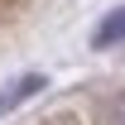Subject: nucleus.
Returning <instances> with one entry per match:
<instances>
[{
    "label": "nucleus",
    "instance_id": "1",
    "mask_svg": "<svg viewBox=\"0 0 125 125\" xmlns=\"http://www.w3.org/2000/svg\"><path fill=\"white\" fill-rule=\"evenodd\" d=\"M34 92H43V77H39V72H29V77L10 82V87H5V96H0V115H5V111H15L19 101H29Z\"/></svg>",
    "mask_w": 125,
    "mask_h": 125
},
{
    "label": "nucleus",
    "instance_id": "2",
    "mask_svg": "<svg viewBox=\"0 0 125 125\" xmlns=\"http://www.w3.org/2000/svg\"><path fill=\"white\" fill-rule=\"evenodd\" d=\"M92 43H96V48H111V43H125V5H120V10H111V15L101 19V24H96Z\"/></svg>",
    "mask_w": 125,
    "mask_h": 125
},
{
    "label": "nucleus",
    "instance_id": "3",
    "mask_svg": "<svg viewBox=\"0 0 125 125\" xmlns=\"http://www.w3.org/2000/svg\"><path fill=\"white\" fill-rule=\"evenodd\" d=\"M101 115H106V125H125V92H120V96H111Z\"/></svg>",
    "mask_w": 125,
    "mask_h": 125
}]
</instances>
